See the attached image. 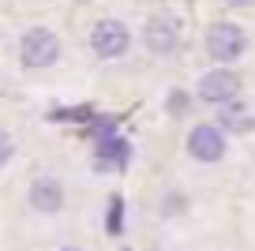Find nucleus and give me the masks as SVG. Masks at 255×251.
<instances>
[{"instance_id":"obj_1","label":"nucleus","mask_w":255,"mask_h":251,"mask_svg":"<svg viewBox=\"0 0 255 251\" xmlns=\"http://www.w3.org/2000/svg\"><path fill=\"white\" fill-rule=\"evenodd\" d=\"M19 56H23L26 68H49V64L60 56V41H56L53 30H30L23 41H19Z\"/></svg>"},{"instance_id":"obj_13","label":"nucleus","mask_w":255,"mask_h":251,"mask_svg":"<svg viewBox=\"0 0 255 251\" xmlns=\"http://www.w3.org/2000/svg\"><path fill=\"white\" fill-rule=\"evenodd\" d=\"M225 4H233V8H252L255 0H225Z\"/></svg>"},{"instance_id":"obj_10","label":"nucleus","mask_w":255,"mask_h":251,"mask_svg":"<svg viewBox=\"0 0 255 251\" xmlns=\"http://www.w3.org/2000/svg\"><path fill=\"white\" fill-rule=\"evenodd\" d=\"M109 233H120V199H113V206H109Z\"/></svg>"},{"instance_id":"obj_8","label":"nucleus","mask_w":255,"mask_h":251,"mask_svg":"<svg viewBox=\"0 0 255 251\" xmlns=\"http://www.w3.org/2000/svg\"><path fill=\"white\" fill-rule=\"evenodd\" d=\"M124 161H128V142L124 139H102L98 165H124Z\"/></svg>"},{"instance_id":"obj_14","label":"nucleus","mask_w":255,"mask_h":251,"mask_svg":"<svg viewBox=\"0 0 255 251\" xmlns=\"http://www.w3.org/2000/svg\"><path fill=\"white\" fill-rule=\"evenodd\" d=\"M64 251H75V248H64Z\"/></svg>"},{"instance_id":"obj_2","label":"nucleus","mask_w":255,"mask_h":251,"mask_svg":"<svg viewBox=\"0 0 255 251\" xmlns=\"http://www.w3.org/2000/svg\"><path fill=\"white\" fill-rule=\"evenodd\" d=\"M128 41H131V34H128V26L117 23V19H102V23L90 30V45H94V53L105 56V60L120 56L128 49Z\"/></svg>"},{"instance_id":"obj_3","label":"nucleus","mask_w":255,"mask_h":251,"mask_svg":"<svg viewBox=\"0 0 255 251\" xmlns=\"http://www.w3.org/2000/svg\"><path fill=\"white\" fill-rule=\"evenodd\" d=\"M207 49L214 60H237L244 53V30L237 23H214L207 30Z\"/></svg>"},{"instance_id":"obj_4","label":"nucleus","mask_w":255,"mask_h":251,"mask_svg":"<svg viewBox=\"0 0 255 251\" xmlns=\"http://www.w3.org/2000/svg\"><path fill=\"white\" fill-rule=\"evenodd\" d=\"M240 94V79H237V71H229V68H214V71H207V75L199 79V98L203 102H233V98Z\"/></svg>"},{"instance_id":"obj_7","label":"nucleus","mask_w":255,"mask_h":251,"mask_svg":"<svg viewBox=\"0 0 255 251\" xmlns=\"http://www.w3.org/2000/svg\"><path fill=\"white\" fill-rule=\"evenodd\" d=\"M60 203H64V191H60L56 180H49V176L34 180V188H30V206H34V210L53 214V210H60Z\"/></svg>"},{"instance_id":"obj_6","label":"nucleus","mask_w":255,"mask_h":251,"mask_svg":"<svg viewBox=\"0 0 255 251\" xmlns=\"http://www.w3.org/2000/svg\"><path fill=\"white\" fill-rule=\"evenodd\" d=\"M143 41L150 53H173L176 41H180V26H176L173 15H154L143 30Z\"/></svg>"},{"instance_id":"obj_9","label":"nucleus","mask_w":255,"mask_h":251,"mask_svg":"<svg viewBox=\"0 0 255 251\" xmlns=\"http://www.w3.org/2000/svg\"><path fill=\"white\" fill-rule=\"evenodd\" d=\"M222 127H229V131H252L255 120L248 117V113H225V117H222Z\"/></svg>"},{"instance_id":"obj_11","label":"nucleus","mask_w":255,"mask_h":251,"mask_svg":"<svg viewBox=\"0 0 255 251\" xmlns=\"http://www.w3.org/2000/svg\"><path fill=\"white\" fill-rule=\"evenodd\" d=\"M11 150H15V142H11V135L8 131H0V165L11 157Z\"/></svg>"},{"instance_id":"obj_5","label":"nucleus","mask_w":255,"mask_h":251,"mask_svg":"<svg viewBox=\"0 0 255 251\" xmlns=\"http://www.w3.org/2000/svg\"><path fill=\"white\" fill-rule=\"evenodd\" d=\"M188 150H191V157H195V161H218V157L225 154V135H222V127H214V124L191 127Z\"/></svg>"},{"instance_id":"obj_12","label":"nucleus","mask_w":255,"mask_h":251,"mask_svg":"<svg viewBox=\"0 0 255 251\" xmlns=\"http://www.w3.org/2000/svg\"><path fill=\"white\" fill-rule=\"evenodd\" d=\"M75 117H79V120L90 117V109H56L53 113V120H75Z\"/></svg>"}]
</instances>
